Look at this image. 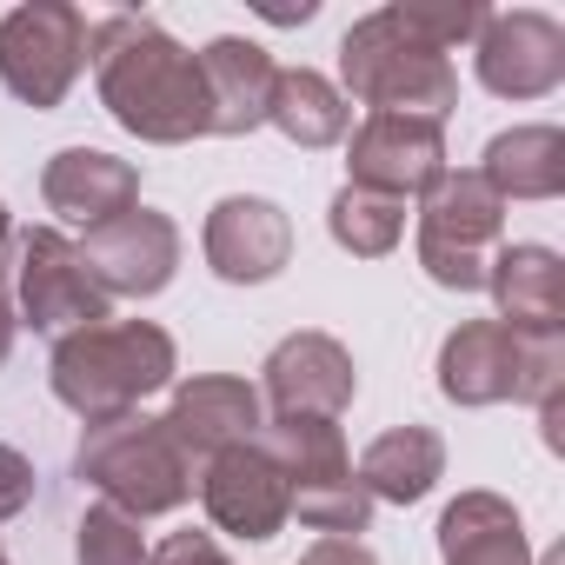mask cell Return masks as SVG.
<instances>
[{"mask_svg":"<svg viewBox=\"0 0 565 565\" xmlns=\"http://www.w3.org/2000/svg\"><path fill=\"white\" fill-rule=\"evenodd\" d=\"M87 47L100 67V100L127 134L153 140V147H180V140L213 134L200 54H186L173 34H160L140 14H114L94 28Z\"/></svg>","mask_w":565,"mask_h":565,"instance_id":"6da1fadb","label":"cell"},{"mask_svg":"<svg viewBox=\"0 0 565 565\" xmlns=\"http://www.w3.org/2000/svg\"><path fill=\"white\" fill-rule=\"evenodd\" d=\"M340 81L373 114H413V120H439L446 127V114L459 107L452 61L399 8H380L360 28H347V41H340Z\"/></svg>","mask_w":565,"mask_h":565,"instance_id":"7a4b0ae2","label":"cell"},{"mask_svg":"<svg viewBox=\"0 0 565 565\" xmlns=\"http://www.w3.org/2000/svg\"><path fill=\"white\" fill-rule=\"evenodd\" d=\"M167 380H173V340L153 320H100L54 347V393L87 426L134 413Z\"/></svg>","mask_w":565,"mask_h":565,"instance_id":"3957f363","label":"cell"},{"mask_svg":"<svg viewBox=\"0 0 565 565\" xmlns=\"http://www.w3.org/2000/svg\"><path fill=\"white\" fill-rule=\"evenodd\" d=\"M439 393L452 406H499V399L545 406L565 393V347L558 340H519L499 320H466L439 347Z\"/></svg>","mask_w":565,"mask_h":565,"instance_id":"277c9868","label":"cell"},{"mask_svg":"<svg viewBox=\"0 0 565 565\" xmlns=\"http://www.w3.org/2000/svg\"><path fill=\"white\" fill-rule=\"evenodd\" d=\"M81 479L107 492L114 512L127 519H153V512H173L186 505L193 492V472H186V452L160 433V419H140V413H120V419H94L81 452H74Z\"/></svg>","mask_w":565,"mask_h":565,"instance_id":"5b68a950","label":"cell"},{"mask_svg":"<svg viewBox=\"0 0 565 565\" xmlns=\"http://www.w3.org/2000/svg\"><path fill=\"white\" fill-rule=\"evenodd\" d=\"M259 446L279 459L287 492H294V512H300L313 532H327V539L366 532L373 499H366V486H360V472H353L347 439H340L333 419H273Z\"/></svg>","mask_w":565,"mask_h":565,"instance_id":"8992f818","label":"cell"},{"mask_svg":"<svg viewBox=\"0 0 565 565\" xmlns=\"http://www.w3.org/2000/svg\"><path fill=\"white\" fill-rule=\"evenodd\" d=\"M505 226V200L479 180V167L439 173L419 193V266L452 294H479L486 287V246Z\"/></svg>","mask_w":565,"mask_h":565,"instance_id":"52a82bcc","label":"cell"},{"mask_svg":"<svg viewBox=\"0 0 565 565\" xmlns=\"http://www.w3.org/2000/svg\"><path fill=\"white\" fill-rule=\"evenodd\" d=\"M87 41H94V28L81 8H67V0H28V8H14L0 21V81L28 107H61L87 67Z\"/></svg>","mask_w":565,"mask_h":565,"instance_id":"ba28073f","label":"cell"},{"mask_svg":"<svg viewBox=\"0 0 565 565\" xmlns=\"http://www.w3.org/2000/svg\"><path fill=\"white\" fill-rule=\"evenodd\" d=\"M14 279H21V307H28V327L34 333H81V327H100L107 320V294L94 287L81 246L61 239L54 226H34L21 239Z\"/></svg>","mask_w":565,"mask_h":565,"instance_id":"9c48e42d","label":"cell"},{"mask_svg":"<svg viewBox=\"0 0 565 565\" xmlns=\"http://www.w3.org/2000/svg\"><path fill=\"white\" fill-rule=\"evenodd\" d=\"M200 499H206V519L220 532H233V539H273L294 512L287 472H279V459L259 439L213 452L206 472H200Z\"/></svg>","mask_w":565,"mask_h":565,"instance_id":"30bf717a","label":"cell"},{"mask_svg":"<svg viewBox=\"0 0 565 565\" xmlns=\"http://www.w3.org/2000/svg\"><path fill=\"white\" fill-rule=\"evenodd\" d=\"M81 259H87L94 287H100L107 300H114V294L147 300V294H160V287H167L173 266H180V226H173L167 213L127 206L120 220H107V226H94V233H87Z\"/></svg>","mask_w":565,"mask_h":565,"instance_id":"8fae6325","label":"cell"},{"mask_svg":"<svg viewBox=\"0 0 565 565\" xmlns=\"http://www.w3.org/2000/svg\"><path fill=\"white\" fill-rule=\"evenodd\" d=\"M347 167H353L347 186H366V193H386V200L426 193L446 173V127L413 120V114H366L360 134H353Z\"/></svg>","mask_w":565,"mask_h":565,"instance_id":"7c38bea8","label":"cell"},{"mask_svg":"<svg viewBox=\"0 0 565 565\" xmlns=\"http://www.w3.org/2000/svg\"><path fill=\"white\" fill-rule=\"evenodd\" d=\"M353 353L333 333H294L266 353V399L273 419H340L353 406Z\"/></svg>","mask_w":565,"mask_h":565,"instance_id":"4fadbf2b","label":"cell"},{"mask_svg":"<svg viewBox=\"0 0 565 565\" xmlns=\"http://www.w3.org/2000/svg\"><path fill=\"white\" fill-rule=\"evenodd\" d=\"M472 41H479V81L499 100H539L565 81V28L552 14H532V8L486 14Z\"/></svg>","mask_w":565,"mask_h":565,"instance_id":"5bb4252c","label":"cell"},{"mask_svg":"<svg viewBox=\"0 0 565 565\" xmlns=\"http://www.w3.org/2000/svg\"><path fill=\"white\" fill-rule=\"evenodd\" d=\"M294 259V220L279 213L273 200L233 193L206 213V266L233 287H259L279 266Z\"/></svg>","mask_w":565,"mask_h":565,"instance_id":"9a60e30c","label":"cell"},{"mask_svg":"<svg viewBox=\"0 0 565 565\" xmlns=\"http://www.w3.org/2000/svg\"><path fill=\"white\" fill-rule=\"evenodd\" d=\"M160 433L193 459H213L226 446H246L259 433V393L246 380H226V373H200L173 393V406L160 413Z\"/></svg>","mask_w":565,"mask_h":565,"instance_id":"2e32d148","label":"cell"},{"mask_svg":"<svg viewBox=\"0 0 565 565\" xmlns=\"http://www.w3.org/2000/svg\"><path fill=\"white\" fill-rule=\"evenodd\" d=\"M486 287L499 300V327L519 340H558L565 327V266L552 246H499L486 259Z\"/></svg>","mask_w":565,"mask_h":565,"instance_id":"e0dca14e","label":"cell"},{"mask_svg":"<svg viewBox=\"0 0 565 565\" xmlns=\"http://www.w3.org/2000/svg\"><path fill=\"white\" fill-rule=\"evenodd\" d=\"M41 193H47V206L67 226H87L94 233V226L120 220L127 206H140V173H134V160H114L100 147H67V153L47 160Z\"/></svg>","mask_w":565,"mask_h":565,"instance_id":"ac0fdd59","label":"cell"},{"mask_svg":"<svg viewBox=\"0 0 565 565\" xmlns=\"http://www.w3.org/2000/svg\"><path fill=\"white\" fill-rule=\"evenodd\" d=\"M273 61L266 47L253 41H213L200 54V81H206V114H213V134H253L266 120V100H273Z\"/></svg>","mask_w":565,"mask_h":565,"instance_id":"d6986e66","label":"cell"},{"mask_svg":"<svg viewBox=\"0 0 565 565\" xmlns=\"http://www.w3.org/2000/svg\"><path fill=\"white\" fill-rule=\"evenodd\" d=\"M439 558L446 565H532L525 525L499 492H459L439 519Z\"/></svg>","mask_w":565,"mask_h":565,"instance_id":"ffe728a7","label":"cell"},{"mask_svg":"<svg viewBox=\"0 0 565 565\" xmlns=\"http://www.w3.org/2000/svg\"><path fill=\"white\" fill-rule=\"evenodd\" d=\"M479 180L499 200H552L565 186V134L558 127H512L486 147Z\"/></svg>","mask_w":565,"mask_h":565,"instance_id":"44dd1931","label":"cell"},{"mask_svg":"<svg viewBox=\"0 0 565 565\" xmlns=\"http://www.w3.org/2000/svg\"><path fill=\"white\" fill-rule=\"evenodd\" d=\"M446 472V446L433 426H393L366 446L360 459V486L366 499H393V505H413L433 492V479Z\"/></svg>","mask_w":565,"mask_h":565,"instance_id":"7402d4cb","label":"cell"},{"mask_svg":"<svg viewBox=\"0 0 565 565\" xmlns=\"http://www.w3.org/2000/svg\"><path fill=\"white\" fill-rule=\"evenodd\" d=\"M266 120L294 147H333L347 134V94L327 74H313V67H287V74H273Z\"/></svg>","mask_w":565,"mask_h":565,"instance_id":"603a6c76","label":"cell"},{"mask_svg":"<svg viewBox=\"0 0 565 565\" xmlns=\"http://www.w3.org/2000/svg\"><path fill=\"white\" fill-rule=\"evenodd\" d=\"M327 226H333V239H340L347 253L380 259V253H393L399 233H406V200H386V193H366V186H340Z\"/></svg>","mask_w":565,"mask_h":565,"instance_id":"cb8c5ba5","label":"cell"},{"mask_svg":"<svg viewBox=\"0 0 565 565\" xmlns=\"http://www.w3.org/2000/svg\"><path fill=\"white\" fill-rule=\"evenodd\" d=\"M74 558L81 565H147L140 519H127L114 505H87L81 512V532H74Z\"/></svg>","mask_w":565,"mask_h":565,"instance_id":"d4e9b609","label":"cell"},{"mask_svg":"<svg viewBox=\"0 0 565 565\" xmlns=\"http://www.w3.org/2000/svg\"><path fill=\"white\" fill-rule=\"evenodd\" d=\"M393 8L446 54V47H459V41H472L479 28H486V8L479 0H393Z\"/></svg>","mask_w":565,"mask_h":565,"instance_id":"484cf974","label":"cell"},{"mask_svg":"<svg viewBox=\"0 0 565 565\" xmlns=\"http://www.w3.org/2000/svg\"><path fill=\"white\" fill-rule=\"evenodd\" d=\"M28 499H34V466L14 446H0V519L28 512Z\"/></svg>","mask_w":565,"mask_h":565,"instance_id":"4316f807","label":"cell"},{"mask_svg":"<svg viewBox=\"0 0 565 565\" xmlns=\"http://www.w3.org/2000/svg\"><path fill=\"white\" fill-rule=\"evenodd\" d=\"M147 565H226V558L206 532H173L160 552H147Z\"/></svg>","mask_w":565,"mask_h":565,"instance_id":"83f0119b","label":"cell"},{"mask_svg":"<svg viewBox=\"0 0 565 565\" xmlns=\"http://www.w3.org/2000/svg\"><path fill=\"white\" fill-rule=\"evenodd\" d=\"M300 565H380V558H373L360 539H320V545H313Z\"/></svg>","mask_w":565,"mask_h":565,"instance_id":"f1b7e54d","label":"cell"},{"mask_svg":"<svg viewBox=\"0 0 565 565\" xmlns=\"http://www.w3.org/2000/svg\"><path fill=\"white\" fill-rule=\"evenodd\" d=\"M14 333H21V320L8 307V287H0V366H8V353H14Z\"/></svg>","mask_w":565,"mask_h":565,"instance_id":"f546056e","label":"cell"},{"mask_svg":"<svg viewBox=\"0 0 565 565\" xmlns=\"http://www.w3.org/2000/svg\"><path fill=\"white\" fill-rule=\"evenodd\" d=\"M0 246H8V206H0Z\"/></svg>","mask_w":565,"mask_h":565,"instance_id":"4dcf8cb0","label":"cell"},{"mask_svg":"<svg viewBox=\"0 0 565 565\" xmlns=\"http://www.w3.org/2000/svg\"><path fill=\"white\" fill-rule=\"evenodd\" d=\"M545 565H558V552H552V558H545Z\"/></svg>","mask_w":565,"mask_h":565,"instance_id":"1f68e13d","label":"cell"},{"mask_svg":"<svg viewBox=\"0 0 565 565\" xmlns=\"http://www.w3.org/2000/svg\"><path fill=\"white\" fill-rule=\"evenodd\" d=\"M0 565H8V552H0Z\"/></svg>","mask_w":565,"mask_h":565,"instance_id":"d6a6232c","label":"cell"}]
</instances>
